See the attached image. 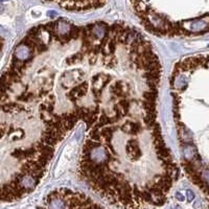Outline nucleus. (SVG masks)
<instances>
[{"mask_svg":"<svg viewBox=\"0 0 209 209\" xmlns=\"http://www.w3.org/2000/svg\"><path fill=\"white\" fill-rule=\"evenodd\" d=\"M79 176L120 209H154L166 202L177 165L156 119L129 117L88 131Z\"/></svg>","mask_w":209,"mask_h":209,"instance_id":"1","label":"nucleus"},{"mask_svg":"<svg viewBox=\"0 0 209 209\" xmlns=\"http://www.w3.org/2000/svg\"><path fill=\"white\" fill-rule=\"evenodd\" d=\"M59 143L35 110L0 87V203L39 185Z\"/></svg>","mask_w":209,"mask_h":209,"instance_id":"2","label":"nucleus"},{"mask_svg":"<svg viewBox=\"0 0 209 209\" xmlns=\"http://www.w3.org/2000/svg\"><path fill=\"white\" fill-rule=\"evenodd\" d=\"M157 1H158V0H130L133 10L139 8L138 10L134 11V13L136 14V16L138 17L139 20L149 13V11L154 7V4H155ZM164 1H167V0H161V3H164ZM192 1L193 0H168V4L171 5L170 12H175L173 10H175L176 7H178L179 10H183L184 4H186L189 8L191 7ZM196 1H199V0H196ZM201 1H204L207 3V0H201ZM168 21H170V14H168ZM168 36H170V27H168Z\"/></svg>","mask_w":209,"mask_h":209,"instance_id":"3","label":"nucleus"},{"mask_svg":"<svg viewBox=\"0 0 209 209\" xmlns=\"http://www.w3.org/2000/svg\"><path fill=\"white\" fill-rule=\"evenodd\" d=\"M56 3L69 12H89L100 8L108 0H44Z\"/></svg>","mask_w":209,"mask_h":209,"instance_id":"4","label":"nucleus"},{"mask_svg":"<svg viewBox=\"0 0 209 209\" xmlns=\"http://www.w3.org/2000/svg\"><path fill=\"white\" fill-rule=\"evenodd\" d=\"M186 193H187V198H188V201H192V200L195 199V195H193V192L191 191V190L187 189Z\"/></svg>","mask_w":209,"mask_h":209,"instance_id":"5","label":"nucleus"},{"mask_svg":"<svg viewBox=\"0 0 209 209\" xmlns=\"http://www.w3.org/2000/svg\"><path fill=\"white\" fill-rule=\"evenodd\" d=\"M3 47H4V39L2 38V37H0V56H1V54H2Z\"/></svg>","mask_w":209,"mask_h":209,"instance_id":"6","label":"nucleus"},{"mask_svg":"<svg viewBox=\"0 0 209 209\" xmlns=\"http://www.w3.org/2000/svg\"><path fill=\"white\" fill-rule=\"evenodd\" d=\"M176 196H177V198H178V200H179V201H184V196L181 195L180 192H178Z\"/></svg>","mask_w":209,"mask_h":209,"instance_id":"7","label":"nucleus"}]
</instances>
